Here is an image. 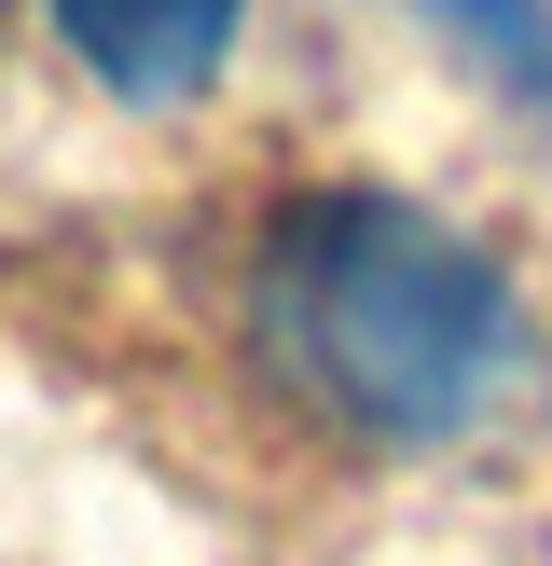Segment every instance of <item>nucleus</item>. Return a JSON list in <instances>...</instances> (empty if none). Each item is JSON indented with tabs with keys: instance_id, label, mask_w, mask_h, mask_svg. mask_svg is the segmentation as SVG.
I'll list each match as a JSON object with an SVG mask.
<instances>
[{
	"instance_id": "1",
	"label": "nucleus",
	"mask_w": 552,
	"mask_h": 566,
	"mask_svg": "<svg viewBox=\"0 0 552 566\" xmlns=\"http://www.w3.org/2000/svg\"><path fill=\"white\" fill-rule=\"evenodd\" d=\"M276 346L346 429L442 442L511 374V291L469 235L401 193H318L276 235Z\"/></svg>"
},
{
	"instance_id": "2",
	"label": "nucleus",
	"mask_w": 552,
	"mask_h": 566,
	"mask_svg": "<svg viewBox=\"0 0 552 566\" xmlns=\"http://www.w3.org/2000/svg\"><path fill=\"white\" fill-rule=\"evenodd\" d=\"M235 14H248V0H55L70 55L110 83V97H138V111L193 97V83L235 55Z\"/></svg>"
},
{
	"instance_id": "3",
	"label": "nucleus",
	"mask_w": 552,
	"mask_h": 566,
	"mask_svg": "<svg viewBox=\"0 0 552 566\" xmlns=\"http://www.w3.org/2000/svg\"><path fill=\"white\" fill-rule=\"evenodd\" d=\"M414 14H442L469 55H484L497 83H524V97H552V0H414Z\"/></svg>"
}]
</instances>
